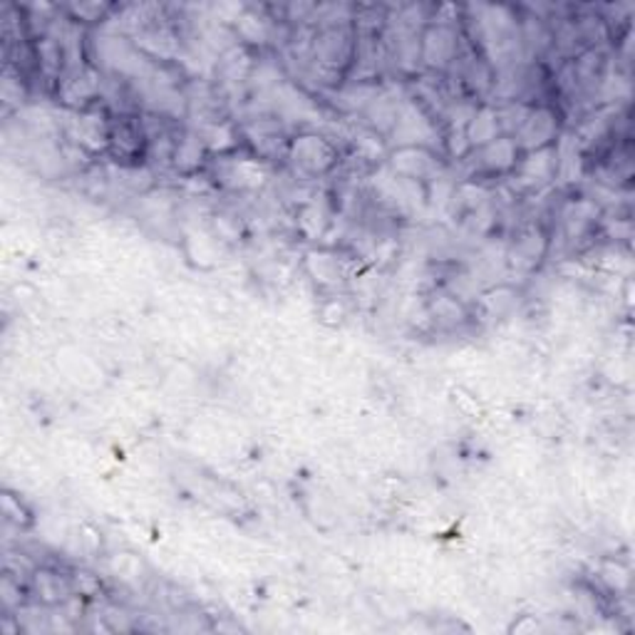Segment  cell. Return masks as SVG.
Returning a JSON list of instances; mask_svg holds the SVG:
<instances>
[{
	"label": "cell",
	"instance_id": "cell-1",
	"mask_svg": "<svg viewBox=\"0 0 635 635\" xmlns=\"http://www.w3.org/2000/svg\"><path fill=\"white\" fill-rule=\"evenodd\" d=\"M459 30L452 23L437 20L429 23L423 33H419V60L435 73H447L459 55H462V43H459Z\"/></svg>",
	"mask_w": 635,
	"mask_h": 635
},
{
	"label": "cell",
	"instance_id": "cell-2",
	"mask_svg": "<svg viewBox=\"0 0 635 635\" xmlns=\"http://www.w3.org/2000/svg\"><path fill=\"white\" fill-rule=\"evenodd\" d=\"M289 157L295 169H301L309 177H321L331 171L337 164V149L321 135H299L289 142Z\"/></svg>",
	"mask_w": 635,
	"mask_h": 635
},
{
	"label": "cell",
	"instance_id": "cell-3",
	"mask_svg": "<svg viewBox=\"0 0 635 635\" xmlns=\"http://www.w3.org/2000/svg\"><path fill=\"white\" fill-rule=\"evenodd\" d=\"M149 149V135L139 117H112V132H110V155L117 162L135 164L142 162Z\"/></svg>",
	"mask_w": 635,
	"mask_h": 635
},
{
	"label": "cell",
	"instance_id": "cell-4",
	"mask_svg": "<svg viewBox=\"0 0 635 635\" xmlns=\"http://www.w3.org/2000/svg\"><path fill=\"white\" fill-rule=\"evenodd\" d=\"M559 137V115L554 107L549 105H531L527 112V119L521 122V127L517 129V145L524 152L554 147V139Z\"/></svg>",
	"mask_w": 635,
	"mask_h": 635
},
{
	"label": "cell",
	"instance_id": "cell-5",
	"mask_svg": "<svg viewBox=\"0 0 635 635\" xmlns=\"http://www.w3.org/2000/svg\"><path fill=\"white\" fill-rule=\"evenodd\" d=\"M556 171H559V155H556V145H554V147L524 152L514 171H511V179H514V184L521 189L537 191L541 187H546V184H551V179L556 177Z\"/></svg>",
	"mask_w": 635,
	"mask_h": 635
},
{
	"label": "cell",
	"instance_id": "cell-6",
	"mask_svg": "<svg viewBox=\"0 0 635 635\" xmlns=\"http://www.w3.org/2000/svg\"><path fill=\"white\" fill-rule=\"evenodd\" d=\"M391 167L403 181H427L439 169V157L423 145H399L391 152Z\"/></svg>",
	"mask_w": 635,
	"mask_h": 635
},
{
	"label": "cell",
	"instance_id": "cell-7",
	"mask_svg": "<svg viewBox=\"0 0 635 635\" xmlns=\"http://www.w3.org/2000/svg\"><path fill=\"white\" fill-rule=\"evenodd\" d=\"M472 157L479 162V169L491 177H511V171L521 159V149L514 137L501 135L495 142H489L487 147L475 149Z\"/></svg>",
	"mask_w": 635,
	"mask_h": 635
},
{
	"label": "cell",
	"instance_id": "cell-8",
	"mask_svg": "<svg viewBox=\"0 0 635 635\" xmlns=\"http://www.w3.org/2000/svg\"><path fill=\"white\" fill-rule=\"evenodd\" d=\"M546 251H549L546 233L539 227H527L519 231L514 246H511V263H517L519 269H537V266L544 261Z\"/></svg>",
	"mask_w": 635,
	"mask_h": 635
},
{
	"label": "cell",
	"instance_id": "cell-9",
	"mask_svg": "<svg viewBox=\"0 0 635 635\" xmlns=\"http://www.w3.org/2000/svg\"><path fill=\"white\" fill-rule=\"evenodd\" d=\"M433 318L439 325L455 327L459 323L467 321V311L462 301H457L455 295H437V301L433 303Z\"/></svg>",
	"mask_w": 635,
	"mask_h": 635
}]
</instances>
